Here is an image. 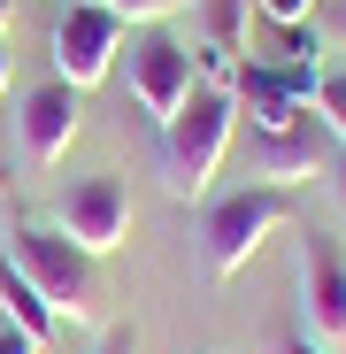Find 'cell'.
I'll return each instance as SVG.
<instances>
[{"instance_id":"1","label":"cell","mask_w":346,"mask_h":354,"mask_svg":"<svg viewBox=\"0 0 346 354\" xmlns=\"http://www.w3.org/2000/svg\"><path fill=\"white\" fill-rule=\"evenodd\" d=\"M231 131H239V100H231L223 85H193V100L162 124L154 139V162H162V185L177 193V201H200L208 193V177L231 147Z\"/></svg>"},{"instance_id":"2","label":"cell","mask_w":346,"mask_h":354,"mask_svg":"<svg viewBox=\"0 0 346 354\" xmlns=\"http://www.w3.org/2000/svg\"><path fill=\"white\" fill-rule=\"evenodd\" d=\"M8 262L46 292V308L62 316V324H100V262L70 239L62 223H16L8 231Z\"/></svg>"},{"instance_id":"3","label":"cell","mask_w":346,"mask_h":354,"mask_svg":"<svg viewBox=\"0 0 346 354\" xmlns=\"http://www.w3.org/2000/svg\"><path fill=\"white\" fill-rule=\"evenodd\" d=\"M277 223H293V193H285V185H239V193H223L208 208V223H200L208 277H239Z\"/></svg>"},{"instance_id":"4","label":"cell","mask_w":346,"mask_h":354,"mask_svg":"<svg viewBox=\"0 0 346 354\" xmlns=\"http://www.w3.org/2000/svg\"><path fill=\"white\" fill-rule=\"evenodd\" d=\"M115 54H124V16L108 8V0H70L62 16H54V77L62 85H100L115 70Z\"/></svg>"},{"instance_id":"5","label":"cell","mask_w":346,"mask_h":354,"mask_svg":"<svg viewBox=\"0 0 346 354\" xmlns=\"http://www.w3.org/2000/svg\"><path fill=\"white\" fill-rule=\"evenodd\" d=\"M54 223H62L93 262L115 254V247H124V231H131V185H124V169L70 177V193H62V208H54Z\"/></svg>"},{"instance_id":"6","label":"cell","mask_w":346,"mask_h":354,"mask_svg":"<svg viewBox=\"0 0 346 354\" xmlns=\"http://www.w3.org/2000/svg\"><path fill=\"white\" fill-rule=\"evenodd\" d=\"M193 85H200V70H193V46H185V39L146 31V39L131 46V100L146 108V124H154V131L193 100Z\"/></svg>"},{"instance_id":"7","label":"cell","mask_w":346,"mask_h":354,"mask_svg":"<svg viewBox=\"0 0 346 354\" xmlns=\"http://www.w3.org/2000/svg\"><path fill=\"white\" fill-rule=\"evenodd\" d=\"M300 316H308V339L323 346L346 339V247L331 231H300Z\"/></svg>"},{"instance_id":"8","label":"cell","mask_w":346,"mask_h":354,"mask_svg":"<svg viewBox=\"0 0 346 354\" xmlns=\"http://www.w3.org/2000/svg\"><path fill=\"white\" fill-rule=\"evenodd\" d=\"M323 124L316 115H300V124H285V131H254L247 139V177L254 185H308V177H323Z\"/></svg>"},{"instance_id":"9","label":"cell","mask_w":346,"mask_h":354,"mask_svg":"<svg viewBox=\"0 0 346 354\" xmlns=\"http://www.w3.org/2000/svg\"><path fill=\"white\" fill-rule=\"evenodd\" d=\"M16 124H23V162H31V169H54V162L70 154V139H77V85L54 77V85L23 93V115H16Z\"/></svg>"},{"instance_id":"10","label":"cell","mask_w":346,"mask_h":354,"mask_svg":"<svg viewBox=\"0 0 346 354\" xmlns=\"http://www.w3.org/2000/svg\"><path fill=\"white\" fill-rule=\"evenodd\" d=\"M0 301H8V324H16V331H31L39 346L54 339V324H62V316L46 308V292H39V285H31V277H23L8 254H0Z\"/></svg>"},{"instance_id":"11","label":"cell","mask_w":346,"mask_h":354,"mask_svg":"<svg viewBox=\"0 0 346 354\" xmlns=\"http://www.w3.org/2000/svg\"><path fill=\"white\" fill-rule=\"evenodd\" d=\"M200 8H208V46H223V54L247 46V31H254V0H200Z\"/></svg>"},{"instance_id":"12","label":"cell","mask_w":346,"mask_h":354,"mask_svg":"<svg viewBox=\"0 0 346 354\" xmlns=\"http://www.w3.org/2000/svg\"><path fill=\"white\" fill-rule=\"evenodd\" d=\"M308 115L323 124V139H331V147H346V70H323V77H316Z\"/></svg>"},{"instance_id":"13","label":"cell","mask_w":346,"mask_h":354,"mask_svg":"<svg viewBox=\"0 0 346 354\" xmlns=\"http://www.w3.org/2000/svg\"><path fill=\"white\" fill-rule=\"evenodd\" d=\"M108 8L124 16V24H162V16H177L185 0H108Z\"/></svg>"},{"instance_id":"14","label":"cell","mask_w":346,"mask_h":354,"mask_svg":"<svg viewBox=\"0 0 346 354\" xmlns=\"http://www.w3.org/2000/svg\"><path fill=\"white\" fill-rule=\"evenodd\" d=\"M262 24H316V0H254Z\"/></svg>"},{"instance_id":"15","label":"cell","mask_w":346,"mask_h":354,"mask_svg":"<svg viewBox=\"0 0 346 354\" xmlns=\"http://www.w3.org/2000/svg\"><path fill=\"white\" fill-rule=\"evenodd\" d=\"M0 354H39V339H31V331H16L8 316H0Z\"/></svg>"},{"instance_id":"16","label":"cell","mask_w":346,"mask_h":354,"mask_svg":"<svg viewBox=\"0 0 346 354\" xmlns=\"http://www.w3.org/2000/svg\"><path fill=\"white\" fill-rule=\"evenodd\" d=\"M285 354H323V339H308V331H300V339H293V346H285Z\"/></svg>"},{"instance_id":"17","label":"cell","mask_w":346,"mask_h":354,"mask_svg":"<svg viewBox=\"0 0 346 354\" xmlns=\"http://www.w3.org/2000/svg\"><path fill=\"white\" fill-rule=\"evenodd\" d=\"M8 62H16V54H8V39H0V93H8Z\"/></svg>"},{"instance_id":"18","label":"cell","mask_w":346,"mask_h":354,"mask_svg":"<svg viewBox=\"0 0 346 354\" xmlns=\"http://www.w3.org/2000/svg\"><path fill=\"white\" fill-rule=\"evenodd\" d=\"M108 354H139V339H115V346H108Z\"/></svg>"},{"instance_id":"19","label":"cell","mask_w":346,"mask_h":354,"mask_svg":"<svg viewBox=\"0 0 346 354\" xmlns=\"http://www.w3.org/2000/svg\"><path fill=\"white\" fill-rule=\"evenodd\" d=\"M331 31H338V39H346V8H338V16H331Z\"/></svg>"},{"instance_id":"20","label":"cell","mask_w":346,"mask_h":354,"mask_svg":"<svg viewBox=\"0 0 346 354\" xmlns=\"http://www.w3.org/2000/svg\"><path fill=\"white\" fill-rule=\"evenodd\" d=\"M0 31H8V0H0Z\"/></svg>"},{"instance_id":"21","label":"cell","mask_w":346,"mask_h":354,"mask_svg":"<svg viewBox=\"0 0 346 354\" xmlns=\"http://www.w3.org/2000/svg\"><path fill=\"white\" fill-rule=\"evenodd\" d=\"M338 193H346V162H338Z\"/></svg>"}]
</instances>
